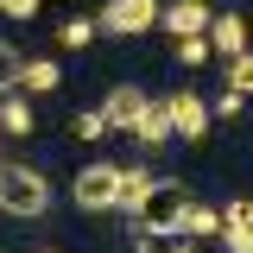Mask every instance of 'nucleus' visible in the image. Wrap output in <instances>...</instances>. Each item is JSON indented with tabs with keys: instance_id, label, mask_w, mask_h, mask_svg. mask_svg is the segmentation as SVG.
Wrapping results in <instances>:
<instances>
[{
	"instance_id": "1",
	"label": "nucleus",
	"mask_w": 253,
	"mask_h": 253,
	"mask_svg": "<svg viewBox=\"0 0 253 253\" xmlns=\"http://www.w3.org/2000/svg\"><path fill=\"white\" fill-rule=\"evenodd\" d=\"M0 209L6 215H44L51 209V177L32 165H0Z\"/></svg>"
},
{
	"instance_id": "2",
	"label": "nucleus",
	"mask_w": 253,
	"mask_h": 253,
	"mask_svg": "<svg viewBox=\"0 0 253 253\" xmlns=\"http://www.w3.org/2000/svg\"><path fill=\"white\" fill-rule=\"evenodd\" d=\"M70 196H76V209H83V215H108V209L121 203V165H114V158L83 165V171L70 177Z\"/></svg>"
},
{
	"instance_id": "3",
	"label": "nucleus",
	"mask_w": 253,
	"mask_h": 253,
	"mask_svg": "<svg viewBox=\"0 0 253 253\" xmlns=\"http://www.w3.org/2000/svg\"><path fill=\"white\" fill-rule=\"evenodd\" d=\"M184 203H190V190L177 184V177H152V190L133 203V221H139V228H171Z\"/></svg>"
},
{
	"instance_id": "4",
	"label": "nucleus",
	"mask_w": 253,
	"mask_h": 253,
	"mask_svg": "<svg viewBox=\"0 0 253 253\" xmlns=\"http://www.w3.org/2000/svg\"><path fill=\"white\" fill-rule=\"evenodd\" d=\"M152 26H158L152 0H108L95 13V32H108V38H139V32H152Z\"/></svg>"
},
{
	"instance_id": "5",
	"label": "nucleus",
	"mask_w": 253,
	"mask_h": 253,
	"mask_svg": "<svg viewBox=\"0 0 253 253\" xmlns=\"http://www.w3.org/2000/svg\"><path fill=\"white\" fill-rule=\"evenodd\" d=\"M209 0H165L158 6V26L171 32V38H196V32H209Z\"/></svg>"
},
{
	"instance_id": "6",
	"label": "nucleus",
	"mask_w": 253,
	"mask_h": 253,
	"mask_svg": "<svg viewBox=\"0 0 253 253\" xmlns=\"http://www.w3.org/2000/svg\"><path fill=\"white\" fill-rule=\"evenodd\" d=\"M171 133L196 146V139L209 133V101H203V95H190V89H177V95H171Z\"/></svg>"
},
{
	"instance_id": "7",
	"label": "nucleus",
	"mask_w": 253,
	"mask_h": 253,
	"mask_svg": "<svg viewBox=\"0 0 253 253\" xmlns=\"http://www.w3.org/2000/svg\"><path fill=\"white\" fill-rule=\"evenodd\" d=\"M203 38H209V51L228 63V57L247 51V19H241V13H209V32H203Z\"/></svg>"
},
{
	"instance_id": "8",
	"label": "nucleus",
	"mask_w": 253,
	"mask_h": 253,
	"mask_svg": "<svg viewBox=\"0 0 253 253\" xmlns=\"http://www.w3.org/2000/svg\"><path fill=\"white\" fill-rule=\"evenodd\" d=\"M171 234H177V241H215V234H221V209H209V203H184L177 221H171Z\"/></svg>"
},
{
	"instance_id": "9",
	"label": "nucleus",
	"mask_w": 253,
	"mask_h": 253,
	"mask_svg": "<svg viewBox=\"0 0 253 253\" xmlns=\"http://www.w3.org/2000/svg\"><path fill=\"white\" fill-rule=\"evenodd\" d=\"M126 133H133L139 146H165V139H171V95H165V101H146Z\"/></svg>"
},
{
	"instance_id": "10",
	"label": "nucleus",
	"mask_w": 253,
	"mask_h": 253,
	"mask_svg": "<svg viewBox=\"0 0 253 253\" xmlns=\"http://www.w3.org/2000/svg\"><path fill=\"white\" fill-rule=\"evenodd\" d=\"M57 89H63L57 57H19V95H57Z\"/></svg>"
},
{
	"instance_id": "11",
	"label": "nucleus",
	"mask_w": 253,
	"mask_h": 253,
	"mask_svg": "<svg viewBox=\"0 0 253 253\" xmlns=\"http://www.w3.org/2000/svg\"><path fill=\"white\" fill-rule=\"evenodd\" d=\"M139 108H146V95L133 89V83H121V89H108V101H101V121H108V133H126Z\"/></svg>"
},
{
	"instance_id": "12",
	"label": "nucleus",
	"mask_w": 253,
	"mask_h": 253,
	"mask_svg": "<svg viewBox=\"0 0 253 253\" xmlns=\"http://www.w3.org/2000/svg\"><path fill=\"white\" fill-rule=\"evenodd\" d=\"M32 126H38V114H32V95L6 89V95H0V133H13V139H26Z\"/></svg>"
},
{
	"instance_id": "13",
	"label": "nucleus",
	"mask_w": 253,
	"mask_h": 253,
	"mask_svg": "<svg viewBox=\"0 0 253 253\" xmlns=\"http://www.w3.org/2000/svg\"><path fill=\"white\" fill-rule=\"evenodd\" d=\"M146 190H152V171H146V165H121V203H114V209L133 215V203H139Z\"/></svg>"
},
{
	"instance_id": "14",
	"label": "nucleus",
	"mask_w": 253,
	"mask_h": 253,
	"mask_svg": "<svg viewBox=\"0 0 253 253\" xmlns=\"http://www.w3.org/2000/svg\"><path fill=\"white\" fill-rule=\"evenodd\" d=\"M133 253H177L171 228H133Z\"/></svg>"
},
{
	"instance_id": "15",
	"label": "nucleus",
	"mask_w": 253,
	"mask_h": 253,
	"mask_svg": "<svg viewBox=\"0 0 253 253\" xmlns=\"http://www.w3.org/2000/svg\"><path fill=\"white\" fill-rule=\"evenodd\" d=\"M57 44H63V51H83V44H95V19H63V26H57Z\"/></svg>"
},
{
	"instance_id": "16",
	"label": "nucleus",
	"mask_w": 253,
	"mask_h": 253,
	"mask_svg": "<svg viewBox=\"0 0 253 253\" xmlns=\"http://www.w3.org/2000/svg\"><path fill=\"white\" fill-rule=\"evenodd\" d=\"M209 57H215V51H209V38H203V32H196V38H177V63H184V70H203Z\"/></svg>"
},
{
	"instance_id": "17",
	"label": "nucleus",
	"mask_w": 253,
	"mask_h": 253,
	"mask_svg": "<svg viewBox=\"0 0 253 253\" xmlns=\"http://www.w3.org/2000/svg\"><path fill=\"white\" fill-rule=\"evenodd\" d=\"M228 89H234V95H253V51L228 57Z\"/></svg>"
},
{
	"instance_id": "18",
	"label": "nucleus",
	"mask_w": 253,
	"mask_h": 253,
	"mask_svg": "<svg viewBox=\"0 0 253 253\" xmlns=\"http://www.w3.org/2000/svg\"><path fill=\"white\" fill-rule=\"evenodd\" d=\"M70 133H76V139H101V133H108V121H101V108H83V114H76V121H70Z\"/></svg>"
},
{
	"instance_id": "19",
	"label": "nucleus",
	"mask_w": 253,
	"mask_h": 253,
	"mask_svg": "<svg viewBox=\"0 0 253 253\" xmlns=\"http://www.w3.org/2000/svg\"><path fill=\"white\" fill-rule=\"evenodd\" d=\"M6 89H19V51L0 38V95H6Z\"/></svg>"
},
{
	"instance_id": "20",
	"label": "nucleus",
	"mask_w": 253,
	"mask_h": 253,
	"mask_svg": "<svg viewBox=\"0 0 253 253\" xmlns=\"http://www.w3.org/2000/svg\"><path fill=\"white\" fill-rule=\"evenodd\" d=\"M241 108H247V95H234V89H221L215 101H209V121H234V114H241Z\"/></svg>"
},
{
	"instance_id": "21",
	"label": "nucleus",
	"mask_w": 253,
	"mask_h": 253,
	"mask_svg": "<svg viewBox=\"0 0 253 253\" xmlns=\"http://www.w3.org/2000/svg\"><path fill=\"white\" fill-rule=\"evenodd\" d=\"M38 6H44V0H0V13H6V19H32Z\"/></svg>"
},
{
	"instance_id": "22",
	"label": "nucleus",
	"mask_w": 253,
	"mask_h": 253,
	"mask_svg": "<svg viewBox=\"0 0 253 253\" xmlns=\"http://www.w3.org/2000/svg\"><path fill=\"white\" fill-rule=\"evenodd\" d=\"M177 253H196V247H190V241H177Z\"/></svg>"
},
{
	"instance_id": "23",
	"label": "nucleus",
	"mask_w": 253,
	"mask_h": 253,
	"mask_svg": "<svg viewBox=\"0 0 253 253\" xmlns=\"http://www.w3.org/2000/svg\"><path fill=\"white\" fill-rule=\"evenodd\" d=\"M38 253H57V247H38Z\"/></svg>"
},
{
	"instance_id": "24",
	"label": "nucleus",
	"mask_w": 253,
	"mask_h": 253,
	"mask_svg": "<svg viewBox=\"0 0 253 253\" xmlns=\"http://www.w3.org/2000/svg\"><path fill=\"white\" fill-rule=\"evenodd\" d=\"M152 6H165V0H152Z\"/></svg>"
},
{
	"instance_id": "25",
	"label": "nucleus",
	"mask_w": 253,
	"mask_h": 253,
	"mask_svg": "<svg viewBox=\"0 0 253 253\" xmlns=\"http://www.w3.org/2000/svg\"><path fill=\"white\" fill-rule=\"evenodd\" d=\"M0 165H6V158H0Z\"/></svg>"
}]
</instances>
